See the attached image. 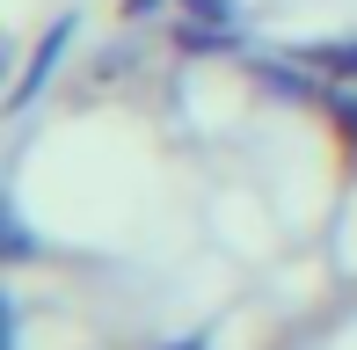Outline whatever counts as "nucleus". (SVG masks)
<instances>
[{"label": "nucleus", "mask_w": 357, "mask_h": 350, "mask_svg": "<svg viewBox=\"0 0 357 350\" xmlns=\"http://www.w3.org/2000/svg\"><path fill=\"white\" fill-rule=\"evenodd\" d=\"M168 350H204V343H197V336H190V343H168Z\"/></svg>", "instance_id": "f257e3e1"}]
</instances>
